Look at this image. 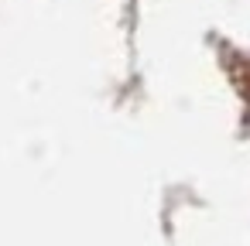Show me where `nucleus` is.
<instances>
[]
</instances>
